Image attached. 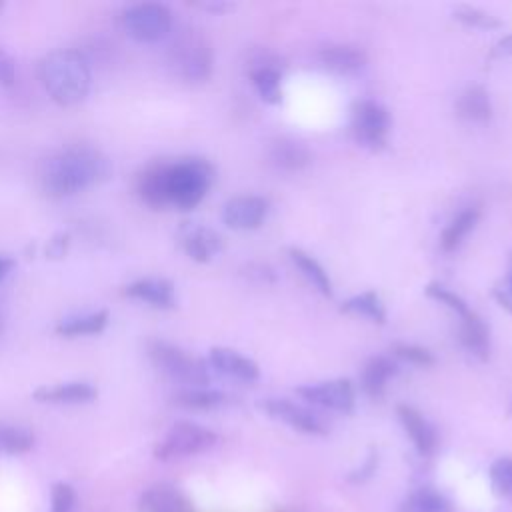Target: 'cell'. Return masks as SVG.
I'll return each mask as SVG.
<instances>
[{
    "mask_svg": "<svg viewBox=\"0 0 512 512\" xmlns=\"http://www.w3.org/2000/svg\"><path fill=\"white\" fill-rule=\"evenodd\" d=\"M212 180L214 168L204 158H182L178 162H166V204L184 212L196 208L208 194Z\"/></svg>",
    "mask_w": 512,
    "mask_h": 512,
    "instance_id": "obj_3",
    "label": "cell"
},
{
    "mask_svg": "<svg viewBox=\"0 0 512 512\" xmlns=\"http://www.w3.org/2000/svg\"><path fill=\"white\" fill-rule=\"evenodd\" d=\"M320 62L338 74L356 72L366 64V54L358 46L350 44H330L320 50Z\"/></svg>",
    "mask_w": 512,
    "mask_h": 512,
    "instance_id": "obj_19",
    "label": "cell"
},
{
    "mask_svg": "<svg viewBox=\"0 0 512 512\" xmlns=\"http://www.w3.org/2000/svg\"><path fill=\"white\" fill-rule=\"evenodd\" d=\"M180 244L182 250L194 260V262H210L222 248L224 242L220 238L218 232H214L212 228L194 224V222H186L180 232Z\"/></svg>",
    "mask_w": 512,
    "mask_h": 512,
    "instance_id": "obj_13",
    "label": "cell"
},
{
    "mask_svg": "<svg viewBox=\"0 0 512 512\" xmlns=\"http://www.w3.org/2000/svg\"><path fill=\"white\" fill-rule=\"evenodd\" d=\"M398 372L396 362H392L388 356H374L366 362L362 370V390L372 400H378L386 392L388 380Z\"/></svg>",
    "mask_w": 512,
    "mask_h": 512,
    "instance_id": "obj_22",
    "label": "cell"
},
{
    "mask_svg": "<svg viewBox=\"0 0 512 512\" xmlns=\"http://www.w3.org/2000/svg\"><path fill=\"white\" fill-rule=\"evenodd\" d=\"M140 512H194L190 498L170 482H158L142 490L138 498Z\"/></svg>",
    "mask_w": 512,
    "mask_h": 512,
    "instance_id": "obj_12",
    "label": "cell"
},
{
    "mask_svg": "<svg viewBox=\"0 0 512 512\" xmlns=\"http://www.w3.org/2000/svg\"><path fill=\"white\" fill-rule=\"evenodd\" d=\"M98 388L90 382H66L56 386H40L32 392L36 402L44 404H88L96 400Z\"/></svg>",
    "mask_w": 512,
    "mask_h": 512,
    "instance_id": "obj_16",
    "label": "cell"
},
{
    "mask_svg": "<svg viewBox=\"0 0 512 512\" xmlns=\"http://www.w3.org/2000/svg\"><path fill=\"white\" fill-rule=\"evenodd\" d=\"M124 294L142 302H148L154 308L170 310L176 306L174 284L166 278H140L124 288Z\"/></svg>",
    "mask_w": 512,
    "mask_h": 512,
    "instance_id": "obj_15",
    "label": "cell"
},
{
    "mask_svg": "<svg viewBox=\"0 0 512 512\" xmlns=\"http://www.w3.org/2000/svg\"><path fill=\"white\" fill-rule=\"evenodd\" d=\"M376 466H378V454H376V450H370L366 460L356 470L350 472L348 480L354 482V484H362V482H366L376 472Z\"/></svg>",
    "mask_w": 512,
    "mask_h": 512,
    "instance_id": "obj_37",
    "label": "cell"
},
{
    "mask_svg": "<svg viewBox=\"0 0 512 512\" xmlns=\"http://www.w3.org/2000/svg\"><path fill=\"white\" fill-rule=\"evenodd\" d=\"M392 352H394V356H398V358H402V360H406L414 366L428 368L436 362L430 350H426L422 346H416V344H394Z\"/></svg>",
    "mask_w": 512,
    "mask_h": 512,
    "instance_id": "obj_36",
    "label": "cell"
},
{
    "mask_svg": "<svg viewBox=\"0 0 512 512\" xmlns=\"http://www.w3.org/2000/svg\"><path fill=\"white\" fill-rule=\"evenodd\" d=\"M70 246V234L68 232H58L52 236V240L48 242V248H46V256L52 258V260H58L66 254Z\"/></svg>",
    "mask_w": 512,
    "mask_h": 512,
    "instance_id": "obj_38",
    "label": "cell"
},
{
    "mask_svg": "<svg viewBox=\"0 0 512 512\" xmlns=\"http://www.w3.org/2000/svg\"><path fill=\"white\" fill-rule=\"evenodd\" d=\"M34 446V434L28 428L0 424V454L18 456Z\"/></svg>",
    "mask_w": 512,
    "mask_h": 512,
    "instance_id": "obj_31",
    "label": "cell"
},
{
    "mask_svg": "<svg viewBox=\"0 0 512 512\" xmlns=\"http://www.w3.org/2000/svg\"><path fill=\"white\" fill-rule=\"evenodd\" d=\"M250 80L256 86L260 98L268 104H280L282 102V82L280 72L274 66H258L250 70Z\"/></svg>",
    "mask_w": 512,
    "mask_h": 512,
    "instance_id": "obj_29",
    "label": "cell"
},
{
    "mask_svg": "<svg viewBox=\"0 0 512 512\" xmlns=\"http://www.w3.org/2000/svg\"><path fill=\"white\" fill-rule=\"evenodd\" d=\"M340 310L362 314V316L370 318L376 324L386 322V308H384L380 296L374 290H368V292H362V294H356V296L348 298L346 302H342Z\"/></svg>",
    "mask_w": 512,
    "mask_h": 512,
    "instance_id": "obj_30",
    "label": "cell"
},
{
    "mask_svg": "<svg viewBox=\"0 0 512 512\" xmlns=\"http://www.w3.org/2000/svg\"><path fill=\"white\" fill-rule=\"evenodd\" d=\"M296 394L316 406H322L340 414H350L356 404L354 386L346 378L318 382V384H304L296 388Z\"/></svg>",
    "mask_w": 512,
    "mask_h": 512,
    "instance_id": "obj_9",
    "label": "cell"
},
{
    "mask_svg": "<svg viewBox=\"0 0 512 512\" xmlns=\"http://www.w3.org/2000/svg\"><path fill=\"white\" fill-rule=\"evenodd\" d=\"M78 494L70 482H54L50 488V512H74Z\"/></svg>",
    "mask_w": 512,
    "mask_h": 512,
    "instance_id": "obj_34",
    "label": "cell"
},
{
    "mask_svg": "<svg viewBox=\"0 0 512 512\" xmlns=\"http://www.w3.org/2000/svg\"><path fill=\"white\" fill-rule=\"evenodd\" d=\"M398 512H454V506L442 492L422 486L400 502Z\"/></svg>",
    "mask_w": 512,
    "mask_h": 512,
    "instance_id": "obj_25",
    "label": "cell"
},
{
    "mask_svg": "<svg viewBox=\"0 0 512 512\" xmlns=\"http://www.w3.org/2000/svg\"><path fill=\"white\" fill-rule=\"evenodd\" d=\"M460 342L478 360H488L490 356V330L486 322L472 310L460 316Z\"/></svg>",
    "mask_w": 512,
    "mask_h": 512,
    "instance_id": "obj_18",
    "label": "cell"
},
{
    "mask_svg": "<svg viewBox=\"0 0 512 512\" xmlns=\"http://www.w3.org/2000/svg\"><path fill=\"white\" fill-rule=\"evenodd\" d=\"M492 56H512V32L506 34L504 38H500L494 48H492Z\"/></svg>",
    "mask_w": 512,
    "mask_h": 512,
    "instance_id": "obj_41",
    "label": "cell"
},
{
    "mask_svg": "<svg viewBox=\"0 0 512 512\" xmlns=\"http://www.w3.org/2000/svg\"><path fill=\"white\" fill-rule=\"evenodd\" d=\"M174 404L188 410H212L226 404V394L210 388H184L174 394Z\"/></svg>",
    "mask_w": 512,
    "mask_h": 512,
    "instance_id": "obj_28",
    "label": "cell"
},
{
    "mask_svg": "<svg viewBox=\"0 0 512 512\" xmlns=\"http://www.w3.org/2000/svg\"><path fill=\"white\" fill-rule=\"evenodd\" d=\"M122 26L132 40L152 44L170 34L172 12L160 2H140L122 12Z\"/></svg>",
    "mask_w": 512,
    "mask_h": 512,
    "instance_id": "obj_7",
    "label": "cell"
},
{
    "mask_svg": "<svg viewBox=\"0 0 512 512\" xmlns=\"http://www.w3.org/2000/svg\"><path fill=\"white\" fill-rule=\"evenodd\" d=\"M262 408L274 420H280L302 434L324 436L328 432V426L322 418H318L314 412H310L304 406L294 404L286 398H268L262 402Z\"/></svg>",
    "mask_w": 512,
    "mask_h": 512,
    "instance_id": "obj_10",
    "label": "cell"
},
{
    "mask_svg": "<svg viewBox=\"0 0 512 512\" xmlns=\"http://www.w3.org/2000/svg\"><path fill=\"white\" fill-rule=\"evenodd\" d=\"M2 326H4V324H2V312H0V336H2Z\"/></svg>",
    "mask_w": 512,
    "mask_h": 512,
    "instance_id": "obj_44",
    "label": "cell"
},
{
    "mask_svg": "<svg viewBox=\"0 0 512 512\" xmlns=\"http://www.w3.org/2000/svg\"><path fill=\"white\" fill-rule=\"evenodd\" d=\"M268 214V200L246 194L230 198L222 208V222L232 230H254L262 226Z\"/></svg>",
    "mask_w": 512,
    "mask_h": 512,
    "instance_id": "obj_11",
    "label": "cell"
},
{
    "mask_svg": "<svg viewBox=\"0 0 512 512\" xmlns=\"http://www.w3.org/2000/svg\"><path fill=\"white\" fill-rule=\"evenodd\" d=\"M38 76L48 96L60 106L80 104L92 84L88 60L74 48H58L48 52L38 64Z\"/></svg>",
    "mask_w": 512,
    "mask_h": 512,
    "instance_id": "obj_2",
    "label": "cell"
},
{
    "mask_svg": "<svg viewBox=\"0 0 512 512\" xmlns=\"http://www.w3.org/2000/svg\"><path fill=\"white\" fill-rule=\"evenodd\" d=\"M112 174L110 158L92 146H68L52 154L40 172L42 190L52 198L78 194L106 182Z\"/></svg>",
    "mask_w": 512,
    "mask_h": 512,
    "instance_id": "obj_1",
    "label": "cell"
},
{
    "mask_svg": "<svg viewBox=\"0 0 512 512\" xmlns=\"http://www.w3.org/2000/svg\"><path fill=\"white\" fill-rule=\"evenodd\" d=\"M146 350L154 366L174 382L186 384L188 388H204L210 382L206 364L180 346L162 338H152L148 340Z\"/></svg>",
    "mask_w": 512,
    "mask_h": 512,
    "instance_id": "obj_4",
    "label": "cell"
},
{
    "mask_svg": "<svg viewBox=\"0 0 512 512\" xmlns=\"http://www.w3.org/2000/svg\"><path fill=\"white\" fill-rule=\"evenodd\" d=\"M270 162L286 172H296L312 162L310 150L292 138H280L270 146Z\"/></svg>",
    "mask_w": 512,
    "mask_h": 512,
    "instance_id": "obj_20",
    "label": "cell"
},
{
    "mask_svg": "<svg viewBox=\"0 0 512 512\" xmlns=\"http://www.w3.org/2000/svg\"><path fill=\"white\" fill-rule=\"evenodd\" d=\"M198 6L208 10V12H216V14H224V12L234 10V4H230V2H202Z\"/></svg>",
    "mask_w": 512,
    "mask_h": 512,
    "instance_id": "obj_42",
    "label": "cell"
},
{
    "mask_svg": "<svg viewBox=\"0 0 512 512\" xmlns=\"http://www.w3.org/2000/svg\"><path fill=\"white\" fill-rule=\"evenodd\" d=\"M218 444V434L202 424L190 420L174 422L162 440L154 446V458L160 462H174L204 454Z\"/></svg>",
    "mask_w": 512,
    "mask_h": 512,
    "instance_id": "obj_5",
    "label": "cell"
},
{
    "mask_svg": "<svg viewBox=\"0 0 512 512\" xmlns=\"http://www.w3.org/2000/svg\"><path fill=\"white\" fill-rule=\"evenodd\" d=\"M170 64L180 78L188 82H204L212 74V48L202 34L184 30L170 46Z\"/></svg>",
    "mask_w": 512,
    "mask_h": 512,
    "instance_id": "obj_6",
    "label": "cell"
},
{
    "mask_svg": "<svg viewBox=\"0 0 512 512\" xmlns=\"http://www.w3.org/2000/svg\"><path fill=\"white\" fill-rule=\"evenodd\" d=\"M426 294H428L432 300H436V302L448 306L450 310H454L458 316H464V314L470 310L468 304L464 302V298H460L456 292L448 290L446 286H442V284H438V282H430V284L426 286Z\"/></svg>",
    "mask_w": 512,
    "mask_h": 512,
    "instance_id": "obj_35",
    "label": "cell"
},
{
    "mask_svg": "<svg viewBox=\"0 0 512 512\" xmlns=\"http://www.w3.org/2000/svg\"><path fill=\"white\" fill-rule=\"evenodd\" d=\"M460 118L470 122H488L492 118V102L484 86H468L456 102Z\"/></svg>",
    "mask_w": 512,
    "mask_h": 512,
    "instance_id": "obj_23",
    "label": "cell"
},
{
    "mask_svg": "<svg viewBox=\"0 0 512 512\" xmlns=\"http://www.w3.org/2000/svg\"><path fill=\"white\" fill-rule=\"evenodd\" d=\"M396 414H398V420H400L402 428L406 430L408 438L412 440L416 452L420 456H432L436 452V446H438L436 428L414 406L400 404L396 408Z\"/></svg>",
    "mask_w": 512,
    "mask_h": 512,
    "instance_id": "obj_14",
    "label": "cell"
},
{
    "mask_svg": "<svg viewBox=\"0 0 512 512\" xmlns=\"http://www.w3.org/2000/svg\"><path fill=\"white\" fill-rule=\"evenodd\" d=\"M488 478L492 484V490L512 502V456H500L490 464Z\"/></svg>",
    "mask_w": 512,
    "mask_h": 512,
    "instance_id": "obj_32",
    "label": "cell"
},
{
    "mask_svg": "<svg viewBox=\"0 0 512 512\" xmlns=\"http://www.w3.org/2000/svg\"><path fill=\"white\" fill-rule=\"evenodd\" d=\"M288 254H290V260L294 262V266L304 274V278L322 296H332V280H330L328 272L322 268V264L314 256H310L308 252H304L300 248H290Z\"/></svg>",
    "mask_w": 512,
    "mask_h": 512,
    "instance_id": "obj_26",
    "label": "cell"
},
{
    "mask_svg": "<svg viewBox=\"0 0 512 512\" xmlns=\"http://www.w3.org/2000/svg\"><path fill=\"white\" fill-rule=\"evenodd\" d=\"M164 172H166V162H156V164H150L138 176V186H136L138 196L146 206H150L154 210L168 208L166 188H164Z\"/></svg>",
    "mask_w": 512,
    "mask_h": 512,
    "instance_id": "obj_21",
    "label": "cell"
},
{
    "mask_svg": "<svg viewBox=\"0 0 512 512\" xmlns=\"http://www.w3.org/2000/svg\"><path fill=\"white\" fill-rule=\"evenodd\" d=\"M2 8H4V4H2V2H0V10H2Z\"/></svg>",
    "mask_w": 512,
    "mask_h": 512,
    "instance_id": "obj_45",
    "label": "cell"
},
{
    "mask_svg": "<svg viewBox=\"0 0 512 512\" xmlns=\"http://www.w3.org/2000/svg\"><path fill=\"white\" fill-rule=\"evenodd\" d=\"M350 132L354 140L368 150H382L388 142L390 114L374 100H358L352 106Z\"/></svg>",
    "mask_w": 512,
    "mask_h": 512,
    "instance_id": "obj_8",
    "label": "cell"
},
{
    "mask_svg": "<svg viewBox=\"0 0 512 512\" xmlns=\"http://www.w3.org/2000/svg\"><path fill=\"white\" fill-rule=\"evenodd\" d=\"M478 218H480V210H478L476 206H468V208L460 210V212L448 222V226L444 228V232H442V236H440V246H442V250H444V252L456 250V248L462 244V240L466 238V234L476 226Z\"/></svg>",
    "mask_w": 512,
    "mask_h": 512,
    "instance_id": "obj_27",
    "label": "cell"
},
{
    "mask_svg": "<svg viewBox=\"0 0 512 512\" xmlns=\"http://www.w3.org/2000/svg\"><path fill=\"white\" fill-rule=\"evenodd\" d=\"M14 258H10V256H4V254H0V282L10 274V270L14 268Z\"/></svg>",
    "mask_w": 512,
    "mask_h": 512,
    "instance_id": "obj_43",
    "label": "cell"
},
{
    "mask_svg": "<svg viewBox=\"0 0 512 512\" xmlns=\"http://www.w3.org/2000/svg\"><path fill=\"white\" fill-rule=\"evenodd\" d=\"M14 80H16V62L6 50L0 48V84L12 86Z\"/></svg>",
    "mask_w": 512,
    "mask_h": 512,
    "instance_id": "obj_39",
    "label": "cell"
},
{
    "mask_svg": "<svg viewBox=\"0 0 512 512\" xmlns=\"http://www.w3.org/2000/svg\"><path fill=\"white\" fill-rule=\"evenodd\" d=\"M108 320H110L108 310H96V312H88V314L70 316V318L60 320L56 324V332L60 336H66V338L94 336V334H100L108 326Z\"/></svg>",
    "mask_w": 512,
    "mask_h": 512,
    "instance_id": "obj_24",
    "label": "cell"
},
{
    "mask_svg": "<svg viewBox=\"0 0 512 512\" xmlns=\"http://www.w3.org/2000/svg\"><path fill=\"white\" fill-rule=\"evenodd\" d=\"M208 362L218 372L238 378V380H244V382H254L260 376V368L254 360H250L230 348H220V346L212 348L208 354Z\"/></svg>",
    "mask_w": 512,
    "mask_h": 512,
    "instance_id": "obj_17",
    "label": "cell"
},
{
    "mask_svg": "<svg viewBox=\"0 0 512 512\" xmlns=\"http://www.w3.org/2000/svg\"><path fill=\"white\" fill-rule=\"evenodd\" d=\"M454 18L466 26H472V28H482V30H494V28H500V20L494 18L492 14L480 10V8H474V6H468V4H462V6H456L454 10Z\"/></svg>",
    "mask_w": 512,
    "mask_h": 512,
    "instance_id": "obj_33",
    "label": "cell"
},
{
    "mask_svg": "<svg viewBox=\"0 0 512 512\" xmlns=\"http://www.w3.org/2000/svg\"><path fill=\"white\" fill-rule=\"evenodd\" d=\"M494 298L498 300V304L506 310L512 312V274L508 278V284L506 286H496L494 288Z\"/></svg>",
    "mask_w": 512,
    "mask_h": 512,
    "instance_id": "obj_40",
    "label": "cell"
}]
</instances>
